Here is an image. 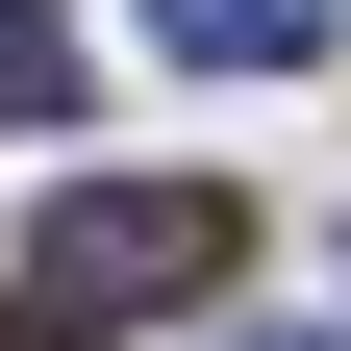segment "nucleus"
<instances>
[{"instance_id": "obj_5", "label": "nucleus", "mask_w": 351, "mask_h": 351, "mask_svg": "<svg viewBox=\"0 0 351 351\" xmlns=\"http://www.w3.org/2000/svg\"><path fill=\"white\" fill-rule=\"evenodd\" d=\"M0 351H75V326H0Z\"/></svg>"}, {"instance_id": "obj_2", "label": "nucleus", "mask_w": 351, "mask_h": 351, "mask_svg": "<svg viewBox=\"0 0 351 351\" xmlns=\"http://www.w3.org/2000/svg\"><path fill=\"white\" fill-rule=\"evenodd\" d=\"M151 51H176V75H301L326 0H151Z\"/></svg>"}, {"instance_id": "obj_3", "label": "nucleus", "mask_w": 351, "mask_h": 351, "mask_svg": "<svg viewBox=\"0 0 351 351\" xmlns=\"http://www.w3.org/2000/svg\"><path fill=\"white\" fill-rule=\"evenodd\" d=\"M0 125H75V25L51 0H0Z\"/></svg>"}, {"instance_id": "obj_1", "label": "nucleus", "mask_w": 351, "mask_h": 351, "mask_svg": "<svg viewBox=\"0 0 351 351\" xmlns=\"http://www.w3.org/2000/svg\"><path fill=\"white\" fill-rule=\"evenodd\" d=\"M226 176H75L25 226V326H151V301H226Z\"/></svg>"}, {"instance_id": "obj_4", "label": "nucleus", "mask_w": 351, "mask_h": 351, "mask_svg": "<svg viewBox=\"0 0 351 351\" xmlns=\"http://www.w3.org/2000/svg\"><path fill=\"white\" fill-rule=\"evenodd\" d=\"M226 351H351V326H226Z\"/></svg>"}]
</instances>
